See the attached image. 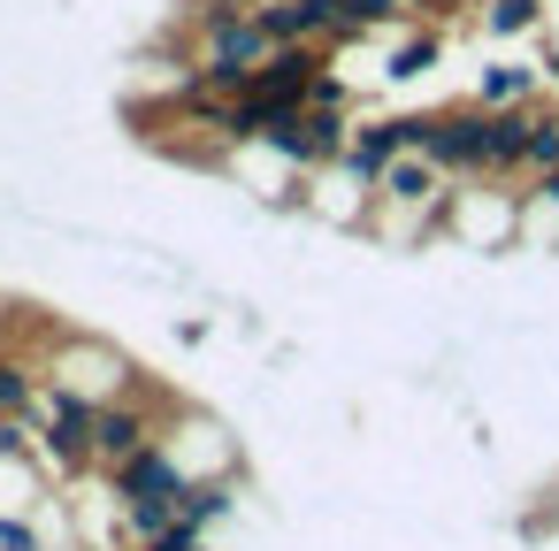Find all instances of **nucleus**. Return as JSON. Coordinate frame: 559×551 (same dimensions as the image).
<instances>
[{"label":"nucleus","instance_id":"5","mask_svg":"<svg viewBox=\"0 0 559 551\" xmlns=\"http://www.w3.org/2000/svg\"><path fill=\"white\" fill-rule=\"evenodd\" d=\"M399 154H406V123H353V146H345V169L376 184V177H383V169H391Z\"/></svg>","mask_w":559,"mask_h":551},{"label":"nucleus","instance_id":"4","mask_svg":"<svg viewBox=\"0 0 559 551\" xmlns=\"http://www.w3.org/2000/svg\"><path fill=\"white\" fill-rule=\"evenodd\" d=\"M62 368H70L62 383H70V391H85V398H100V391H116V398H123V391H131V360H123V352L70 345V352H62ZM100 406H108V398H100Z\"/></svg>","mask_w":559,"mask_h":551},{"label":"nucleus","instance_id":"13","mask_svg":"<svg viewBox=\"0 0 559 551\" xmlns=\"http://www.w3.org/2000/svg\"><path fill=\"white\" fill-rule=\"evenodd\" d=\"M0 551H39V528L16 520V513H0Z\"/></svg>","mask_w":559,"mask_h":551},{"label":"nucleus","instance_id":"3","mask_svg":"<svg viewBox=\"0 0 559 551\" xmlns=\"http://www.w3.org/2000/svg\"><path fill=\"white\" fill-rule=\"evenodd\" d=\"M437 192H444V169H437L429 154H414V146L376 177V200H383V207H429Z\"/></svg>","mask_w":559,"mask_h":551},{"label":"nucleus","instance_id":"6","mask_svg":"<svg viewBox=\"0 0 559 551\" xmlns=\"http://www.w3.org/2000/svg\"><path fill=\"white\" fill-rule=\"evenodd\" d=\"M528 93H536V70H528V62H498V70H483L475 108H521Z\"/></svg>","mask_w":559,"mask_h":551},{"label":"nucleus","instance_id":"9","mask_svg":"<svg viewBox=\"0 0 559 551\" xmlns=\"http://www.w3.org/2000/svg\"><path fill=\"white\" fill-rule=\"evenodd\" d=\"M521 169H528V177L559 169V116H544V108H536V131H528V154H521Z\"/></svg>","mask_w":559,"mask_h":551},{"label":"nucleus","instance_id":"10","mask_svg":"<svg viewBox=\"0 0 559 551\" xmlns=\"http://www.w3.org/2000/svg\"><path fill=\"white\" fill-rule=\"evenodd\" d=\"M177 528V498H139L131 505V536L139 543H154V536H169Z\"/></svg>","mask_w":559,"mask_h":551},{"label":"nucleus","instance_id":"8","mask_svg":"<svg viewBox=\"0 0 559 551\" xmlns=\"http://www.w3.org/2000/svg\"><path fill=\"white\" fill-rule=\"evenodd\" d=\"M536 24H544V0H490V16H483L490 39H521V32H536Z\"/></svg>","mask_w":559,"mask_h":551},{"label":"nucleus","instance_id":"7","mask_svg":"<svg viewBox=\"0 0 559 551\" xmlns=\"http://www.w3.org/2000/svg\"><path fill=\"white\" fill-rule=\"evenodd\" d=\"M230 513V482H192L185 498H177V528H207V520H223Z\"/></svg>","mask_w":559,"mask_h":551},{"label":"nucleus","instance_id":"14","mask_svg":"<svg viewBox=\"0 0 559 551\" xmlns=\"http://www.w3.org/2000/svg\"><path fill=\"white\" fill-rule=\"evenodd\" d=\"M32 429L16 421V414H0V459H32V444H24Z\"/></svg>","mask_w":559,"mask_h":551},{"label":"nucleus","instance_id":"15","mask_svg":"<svg viewBox=\"0 0 559 551\" xmlns=\"http://www.w3.org/2000/svg\"><path fill=\"white\" fill-rule=\"evenodd\" d=\"M146 551H207V543H200V528H169V536H154Z\"/></svg>","mask_w":559,"mask_h":551},{"label":"nucleus","instance_id":"1","mask_svg":"<svg viewBox=\"0 0 559 551\" xmlns=\"http://www.w3.org/2000/svg\"><path fill=\"white\" fill-rule=\"evenodd\" d=\"M185 490H192V467L177 452H162V444H146V452H131L116 467V498L123 505H139V498H185Z\"/></svg>","mask_w":559,"mask_h":551},{"label":"nucleus","instance_id":"11","mask_svg":"<svg viewBox=\"0 0 559 551\" xmlns=\"http://www.w3.org/2000/svg\"><path fill=\"white\" fill-rule=\"evenodd\" d=\"M429 62H437V39H429V32H421V39H406V47H399V55H391V70H383V77H399V85H406V77H421V70H429Z\"/></svg>","mask_w":559,"mask_h":551},{"label":"nucleus","instance_id":"2","mask_svg":"<svg viewBox=\"0 0 559 551\" xmlns=\"http://www.w3.org/2000/svg\"><path fill=\"white\" fill-rule=\"evenodd\" d=\"M146 444H154V414H146V406H100V414H93V459H100L108 475H116L131 452H146Z\"/></svg>","mask_w":559,"mask_h":551},{"label":"nucleus","instance_id":"12","mask_svg":"<svg viewBox=\"0 0 559 551\" xmlns=\"http://www.w3.org/2000/svg\"><path fill=\"white\" fill-rule=\"evenodd\" d=\"M39 391H32V375L16 368V360H0V414H16V406H32Z\"/></svg>","mask_w":559,"mask_h":551}]
</instances>
